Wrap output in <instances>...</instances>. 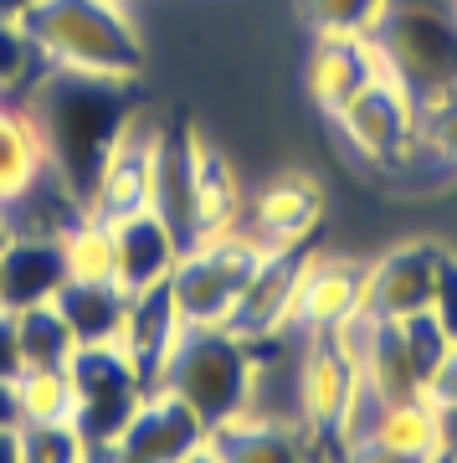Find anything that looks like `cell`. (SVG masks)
I'll return each mask as SVG.
<instances>
[{
  "mask_svg": "<svg viewBox=\"0 0 457 463\" xmlns=\"http://www.w3.org/2000/svg\"><path fill=\"white\" fill-rule=\"evenodd\" d=\"M67 371H72V397H78L72 422L88 438V448L98 453L134 422V412L149 397V386L134 371V361L124 355V345H78Z\"/></svg>",
  "mask_w": 457,
  "mask_h": 463,
  "instance_id": "cell-6",
  "label": "cell"
},
{
  "mask_svg": "<svg viewBox=\"0 0 457 463\" xmlns=\"http://www.w3.org/2000/svg\"><path fill=\"white\" fill-rule=\"evenodd\" d=\"M324 216V191L303 175H283V181L262 185L252 206H247L242 232L257 242V248H309L313 227Z\"/></svg>",
  "mask_w": 457,
  "mask_h": 463,
  "instance_id": "cell-15",
  "label": "cell"
},
{
  "mask_svg": "<svg viewBox=\"0 0 457 463\" xmlns=\"http://www.w3.org/2000/svg\"><path fill=\"white\" fill-rule=\"evenodd\" d=\"M211 448L221 463H313V443L298 422L247 412L237 422L211 432Z\"/></svg>",
  "mask_w": 457,
  "mask_h": 463,
  "instance_id": "cell-20",
  "label": "cell"
},
{
  "mask_svg": "<svg viewBox=\"0 0 457 463\" xmlns=\"http://www.w3.org/2000/svg\"><path fill=\"white\" fill-rule=\"evenodd\" d=\"M432 315H437V325L447 330V340L457 345V258H452V252H442V263H437V294H432Z\"/></svg>",
  "mask_w": 457,
  "mask_h": 463,
  "instance_id": "cell-34",
  "label": "cell"
},
{
  "mask_svg": "<svg viewBox=\"0 0 457 463\" xmlns=\"http://www.w3.org/2000/svg\"><path fill=\"white\" fill-rule=\"evenodd\" d=\"M422 145L437 160L457 165V93H447L437 103H422Z\"/></svg>",
  "mask_w": 457,
  "mask_h": 463,
  "instance_id": "cell-33",
  "label": "cell"
},
{
  "mask_svg": "<svg viewBox=\"0 0 457 463\" xmlns=\"http://www.w3.org/2000/svg\"><path fill=\"white\" fill-rule=\"evenodd\" d=\"M129 298L134 294L124 283H62V294L51 304L62 309L78 345H118L129 325Z\"/></svg>",
  "mask_w": 457,
  "mask_h": 463,
  "instance_id": "cell-21",
  "label": "cell"
},
{
  "mask_svg": "<svg viewBox=\"0 0 457 463\" xmlns=\"http://www.w3.org/2000/svg\"><path fill=\"white\" fill-rule=\"evenodd\" d=\"M129 88L134 83H108V78L47 67V78L26 93V109H32L42 139H47L51 170L78 191L82 206H88V191L98 181L108 149H114L118 139H124V129L139 118Z\"/></svg>",
  "mask_w": 457,
  "mask_h": 463,
  "instance_id": "cell-1",
  "label": "cell"
},
{
  "mask_svg": "<svg viewBox=\"0 0 457 463\" xmlns=\"http://www.w3.org/2000/svg\"><path fill=\"white\" fill-rule=\"evenodd\" d=\"M164 392H175L191 412L206 422V432L227 428L252 412L257 392V345L237 340L221 325H185L164 365Z\"/></svg>",
  "mask_w": 457,
  "mask_h": 463,
  "instance_id": "cell-3",
  "label": "cell"
},
{
  "mask_svg": "<svg viewBox=\"0 0 457 463\" xmlns=\"http://www.w3.org/2000/svg\"><path fill=\"white\" fill-rule=\"evenodd\" d=\"M386 78V57H380L376 36H313L309 52V99L329 118L340 114L350 99H359L370 83Z\"/></svg>",
  "mask_w": 457,
  "mask_h": 463,
  "instance_id": "cell-14",
  "label": "cell"
},
{
  "mask_svg": "<svg viewBox=\"0 0 457 463\" xmlns=\"http://www.w3.org/2000/svg\"><path fill=\"white\" fill-rule=\"evenodd\" d=\"M180 237L164 227L154 212H139V216H124L114 222V279L139 294V288H154V283H170L180 263Z\"/></svg>",
  "mask_w": 457,
  "mask_h": 463,
  "instance_id": "cell-19",
  "label": "cell"
},
{
  "mask_svg": "<svg viewBox=\"0 0 457 463\" xmlns=\"http://www.w3.org/2000/svg\"><path fill=\"white\" fill-rule=\"evenodd\" d=\"M396 325H401V335H406L411 365H416V376H422V386H426V381L437 376V365L447 361L452 340H447V330L437 325V315H432V309H422V315H411V319H396Z\"/></svg>",
  "mask_w": 457,
  "mask_h": 463,
  "instance_id": "cell-32",
  "label": "cell"
},
{
  "mask_svg": "<svg viewBox=\"0 0 457 463\" xmlns=\"http://www.w3.org/2000/svg\"><path fill=\"white\" fill-rule=\"evenodd\" d=\"M36 5H42V0H0V21H11V26H21V21L32 16Z\"/></svg>",
  "mask_w": 457,
  "mask_h": 463,
  "instance_id": "cell-40",
  "label": "cell"
},
{
  "mask_svg": "<svg viewBox=\"0 0 457 463\" xmlns=\"http://www.w3.org/2000/svg\"><path fill=\"white\" fill-rule=\"evenodd\" d=\"M262 252L242 227L227 237H206L196 248L180 252L175 273H170V294L185 325H221L227 309L237 304L242 283L252 279V268L262 263Z\"/></svg>",
  "mask_w": 457,
  "mask_h": 463,
  "instance_id": "cell-5",
  "label": "cell"
},
{
  "mask_svg": "<svg viewBox=\"0 0 457 463\" xmlns=\"http://www.w3.org/2000/svg\"><path fill=\"white\" fill-rule=\"evenodd\" d=\"M0 463H26V458H21V428L16 432H0Z\"/></svg>",
  "mask_w": 457,
  "mask_h": 463,
  "instance_id": "cell-41",
  "label": "cell"
},
{
  "mask_svg": "<svg viewBox=\"0 0 457 463\" xmlns=\"http://www.w3.org/2000/svg\"><path fill=\"white\" fill-rule=\"evenodd\" d=\"M211 432L175 392L154 386L145 397V407L134 412V422L118 432L108 448L93 453V463H180L185 453H196Z\"/></svg>",
  "mask_w": 457,
  "mask_h": 463,
  "instance_id": "cell-10",
  "label": "cell"
},
{
  "mask_svg": "<svg viewBox=\"0 0 457 463\" xmlns=\"http://www.w3.org/2000/svg\"><path fill=\"white\" fill-rule=\"evenodd\" d=\"M185 319L175 309V294L170 283H154V288H139L129 298V325H124V355L134 361V371L145 376V386L154 392L164 381V365H170V350H175Z\"/></svg>",
  "mask_w": 457,
  "mask_h": 463,
  "instance_id": "cell-18",
  "label": "cell"
},
{
  "mask_svg": "<svg viewBox=\"0 0 457 463\" xmlns=\"http://www.w3.org/2000/svg\"><path fill=\"white\" fill-rule=\"evenodd\" d=\"M21 458L26 463H93V448L78 422H26L21 428Z\"/></svg>",
  "mask_w": 457,
  "mask_h": 463,
  "instance_id": "cell-30",
  "label": "cell"
},
{
  "mask_svg": "<svg viewBox=\"0 0 457 463\" xmlns=\"http://www.w3.org/2000/svg\"><path fill=\"white\" fill-rule=\"evenodd\" d=\"M452 16H457V0H452Z\"/></svg>",
  "mask_w": 457,
  "mask_h": 463,
  "instance_id": "cell-45",
  "label": "cell"
},
{
  "mask_svg": "<svg viewBox=\"0 0 457 463\" xmlns=\"http://www.w3.org/2000/svg\"><path fill=\"white\" fill-rule=\"evenodd\" d=\"M47 78V57L32 47V36L11 26V21H0V99L5 93H32L36 83Z\"/></svg>",
  "mask_w": 457,
  "mask_h": 463,
  "instance_id": "cell-31",
  "label": "cell"
},
{
  "mask_svg": "<svg viewBox=\"0 0 457 463\" xmlns=\"http://www.w3.org/2000/svg\"><path fill=\"white\" fill-rule=\"evenodd\" d=\"M370 36H376L380 57H386V72L416 99V109L457 93L452 0H391Z\"/></svg>",
  "mask_w": 457,
  "mask_h": 463,
  "instance_id": "cell-4",
  "label": "cell"
},
{
  "mask_svg": "<svg viewBox=\"0 0 457 463\" xmlns=\"http://www.w3.org/2000/svg\"><path fill=\"white\" fill-rule=\"evenodd\" d=\"M359 397V365L329 335H313L298 350V428L313 448H334L340 422Z\"/></svg>",
  "mask_w": 457,
  "mask_h": 463,
  "instance_id": "cell-8",
  "label": "cell"
},
{
  "mask_svg": "<svg viewBox=\"0 0 457 463\" xmlns=\"http://www.w3.org/2000/svg\"><path fill=\"white\" fill-rule=\"evenodd\" d=\"M437 263H442V248H432V242L391 248L376 268H365V309L380 319H411L432 309Z\"/></svg>",
  "mask_w": 457,
  "mask_h": 463,
  "instance_id": "cell-13",
  "label": "cell"
},
{
  "mask_svg": "<svg viewBox=\"0 0 457 463\" xmlns=\"http://www.w3.org/2000/svg\"><path fill=\"white\" fill-rule=\"evenodd\" d=\"M334 124L350 139V149H359L365 160H380V165H411L422 155V109L391 72L344 103Z\"/></svg>",
  "mask_w": 457,
  "mask_h": 463,
  "instance_id": "cell-7",
  "label": "cell"
},
{
  "mask_svg": "<svg viewBox=\"0 0 457 463\" xmlns=\"http://www.w3.org/2000/svg\"><path fill=\"white\" fill-rule=\"evenodd\" d=\"M51 155H47V139L36 129V118L26 103H5V114H0V206H11V201L36 185L47 175Z\"/></svg>",
  "mask_w": 457,
  "mask_h": 463,
  "instance_id": "cell-22",
  "label": "cell"
},
{
  "mask_svg": "<svg viewBox=\"0 0 457 463\" xmlns=\"http://www.w3.org/2000/svg\"><path fill=\"white\" fill-rule=\"evenodd\" d=\"M47 67L88 72L108 83H134L145 72V42L124 16V0H42L21 21Z\"/></svg>",
  "mask_w": 457,
  "mask_h": 463,
  "instance_id": "cell-2",
  "label": "cell"
},
{
  "mask_svg": "<svg viewBox=\"0 0 457 463\" xmlns=\"http://www.w3.org/2000/svg\"><path fill=\"white\" fill-rule=\"evenodd\" d=\"M154 149H160V124L149 118H134L124 139L108 149L98 181L88 191V216L98 222H124V216H139L154 206Z\"/></svg>",
  "mask_w": 457,
  "mask_h": 463,
  "instance_id": "cell-11",
  "label": "cell"
},
{
  "mask_svg": "<svg viewBox=\"0 0 457 463\" xmlns=\"http://www.w3.org/2000/svg\"><path fill=\"white\" fill-rule=\"evenodd\" d=\"M16 355H21V371H57V365H72L78 340H72V330H67V319H62L57 304H36V309H21L16 315Z\"/></svg>",
  "mask_w": 457,
  "mask_h": 463,
  "instance_id": "cell-25",
  "label": "cell"
},
{
  "mask_svg": "<svg viewBox=\"0 0 457 463\" xmlns=\"http://www.w3.org/2000/svg\"><path fill=\"white\" fill-rule=\"evenodd\" d=\"M365 309V268L340 263V258H309L303 279H298L294 294V319H288V335L298 340H313V335L340 330L350 315Z\"/></svg>",
  "mask_w": 457,
  "mask_h": 463,
  "instance_id": "cell-12",
  "label": "cell"
},
{
  "mask_svg": "<svg viewBox=\"0 0 457 463\" xmlns=\"http://www.w3.org/2000/svg\"><path fill=\"white\" fill-rule=\"evenodd\" d=\"M237 227H242V191H237V175H231V165L216 149L201 145V155H196V242L227 237V232H237Z\"/></svg>",
  "mask_w": 457,
  "mask_h": 463,
  "instance_id": "cell-24",
  "label": "cell"
},
{
  "mask_svg": "<svg viewBox=\"0 0 457 463\" xmlns=\"http://www.w3.org/2000/svg\"><path fill=\"white\" fill-rule=\"evenodd\" d=\"M67 283L62 237H0V309L51 304Z\"/></svg>",
  "mask_w": 457,
  "mask_h": 463,
  "instance_id": "cell-17",
  "label": "cell"
},
{
  "mask_svg": "<svg viewBox=\"0 0 457 463\" xmlns=\"http://www.w3.org/2000/svg\"><path fill=\"white\" fill-rule=\"evenodd\" d=\"M21 428V402H16V376H0V432Z\"/></svg>",
  "mask_w": 457,
  "mask_h": 463,
  "instance_id": "cell-38",
  "label": "cell"
},
{
  "mask_svg": "<svg viewBox=\"0 0 457 463\" xmlns=\"http://www.w3.org/2000/svg\"><path fill=\"white\" fill-rule=\"evenodd\" d=\"M5 103H11V99H0V114H5Z\"/></svg>",
  "mask_w": 457,
  "mask_h": 463,
  "instance_id": "cell-44",
  "label": "cell"
},
{
  "mask_svg": "<svg viewBox=\"0 0 457 463\" xmlns=\"http://www.w3.org/2000/svg\"><path fill=\"white\" fill-rule=\"evenodd\" d=\"M16 402H21V428L26 422H72V371H21L16 376Z\"/></svg>",
  "mask_w": 457,
  "mask_h": 463,
  "instance_id": "cell-28",
  "label": "cell"
},
{
  "mask_svg": "<svg viewBox=\"0 0 457 463\" xmlns=\"http://www.w3.org/2000/svg\"><path fill=\"white\" fill-rule=\"evenodd\" d=\"M196 155L201 139L185 124H164L154 149V206L164 227L180 237V248H196Z\"/></svg>",
  "mask_w": 457,
  "mask_h": 463,
  "instance_id": "cell-16",
  "label": "cell"
},
{
  "mask_svg": "<svg viewBox=\"0 0 457 463\" xmlns=\"http://www.w3.org/2000/svg\"><path fill=\"white\" fill-rule=\"evenodd\" d=\"M437 432H442V453H457V402L437 407Z\"/></svg>",
  "mask_w": 457,
  "mask_h": 463,
  "instance_id": "cell-39",
  "label": "cell"
},
{
  "mask_svg": "<svg viewBox=\"0 0 457 463\" xmlns=\"http://www.w3.org/2000/svg\"><path fill=\"white\" fill-rule=\"evenodd\" d=\"M426 402H432V407H447V402H457V345L447 350V361L437 365V376L426 381Z\"/></svg>",
  "mask_w": 457,
  "mask_h": 463,
  "instance_id": "cell-36",
  "label": "cell"
},
{
  "mask_svg": "<svg viewBox=\"0 0 457 463\" xmlns=\"http://www.w3.org/2000/svg\"><path fill=\"white\" fill-rule=\"evenodd\" d=\"M313 248H273L262 252V263L252 268V279L242 283L237 304L227 309L221 330H231L247 345H262V340H278L288 335V319H294V294L298 279L309 268Z\"/></svg>",
  "mask_w": 457,
  "mask_h": 463,
  "instance_id": "cell-9",
  "label": "cell"
},
{
  "mask_svg": "<svg viewBox=\"0 0 457 463\" xmlns=\"http://www.w3.org/2000/svg\"><path fill=\"white\" fill-rule=\"evenodd\" d=\"M437 463H457V453H442V458Z\"/></svg>",
  "mask_w": 457,
  "mask_h": 463,
  "instance_id": "cell-43",
  "label": "cell"
},
{
  "mask_svg": "<svg viewBox=\"0 0 457 463\" xmlns=\"http://www.w3.org/2000/svg\"><path fill=\"white\" fill-rule=\"evenodd\" d=\"M67 283H118L114 279V227L98 216H82L62 232Z\"/></svg>",
  "mask_w": 457,
  "mask_h": 463,
  "instance_id": "cell-27",
  "label": "cell"
},
{
  "mask_svg": "<svg viewBox=\"0 0 457 463\" xmlns=\"http://www.w3.org/2000/svg\"><path fill=\"white\" fill-rule=\"evenodd\" d=\"M21 355H16V315L0 309V376H16Z\"/></svg>",
  "mask_w": 457,
  "mask_h": 463,
  "instance_id": "cell-37",
  "label": "cell"
},
{
  "mask_svg": "<svg viewBox=\"0 0 457 463\" xmlns=\"http://www.w3.org/2000/svg\"><path fill=\"white\" fill-rule=\"evenodd\" d=\"M370 443L401 448V453H416V458H442V432H437V407L426 397L416 402H396V407H380L376 438Z\"/></svg>",
  "mask_w": 457,
  "mask_h": 463,
  "instance_id": "cell-26",
  "label": "cell"
},
{
  "mask_svg": "<svg viewBox=\"0 0 457 463\" xmlns=\"http://www.w3.org/2000/svg\"><path fill=\"white\" fill-rule=\"evenodd\" d=\"M180 463H221V453H216V448H211V438H206V443H201L196 453H185Z\"/></svg>",
  "mask_w": 457,
  "mask_h": 463,
  "instance_id": "cell-42",
  "label": "cell"
},
{
  "mask_svg": "<svg viewBox=\"0 0 457 463\" xmlns=\"http://www.w3.org/2000/svg\"><path fill=\"white\" fill-rule=\"evenodd\" d=\"M359 381H365V386H370V397H380L386 407L426 397L422 376H416V365H411L406 335H401V325H396V319H380L376 340H370L365 361H359Z\"/></svg>",
  "mask_w": 457,
  "mask_h": 463,
  "instance_id": "cell-23",
  "label": "cell"
},
{
  "mask_svg": "<svg viewBox=\"0 0 457 463\" xmlns=\"http://www.w3.org/2000/svg\"><path fill=\"white\" fill-rule=\"evenodd\" d=\"M340 463H432V458H416V453H401V448H386V443H359V448H344Z\"/></svg>",
  "mask_w": 457,
  "mask_h": 463,
  "instance_id": "cell-35",
  "label": "cell"
},
{
  "mask_svg": "<svg viewBox=\"0 0 457 463\" xmlns=\"http://www.w3.org/2000/svg\"><path fill=\"white\" fill-rule=\"evenodd\" d=\"M313 36H370L391 0H298Z\"/></svg>",
  "mask_w": 457,
  "mask_h": 463,
  "instance_id": "cell-29",
  "label": "cell"
}]
</instances>
